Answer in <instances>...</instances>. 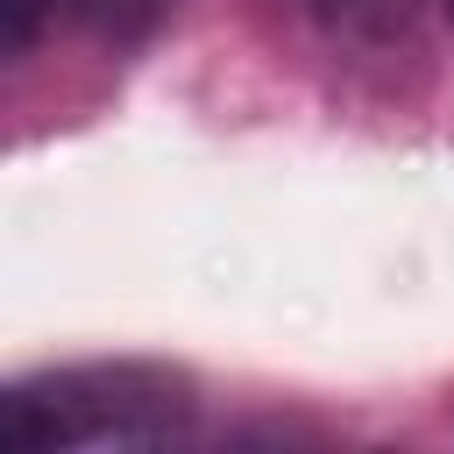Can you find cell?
<instances>
[{
    "label": "cell",
    "instance_id": "obj_1",
    "mask_svg": "<svg viewBox=\"0 0 454 454\" xmlns=\"http://www.w3.org/2000/svg\"><path fill=\"white\" fill-rule=\"evenodd\" d=\"M177 390L142 369H71L50 383H21L7 397V440L14 447H64V440H128L170 426Z\"/></svg>",
    "mask_w": 454,
    "mask_h": 454
},
{
    "label": "cell",
    "instance_id": "obj_2",
    "mask_svg": "<svg viewBox=\"0 0 454 454\" xmlns=\"http://www.w3.org/2000/svg\"><path fill=\"white\" fill-rule=\"evenodd\" d=\"M156 7H163V0H92V14H99L106 28H142Z\"/></svg>",
    "mask_w": 454,
    "mask_h": 454
},
{
    "label": "cell",
    "instance_id": "obj_3",
    "mask_svg": "<svg viewBox=\"0 0 454 454\" xmlns=\"http://www.w3.org/2000/svg\"><path fill=\"white\" fill-rule=\"evenodd\" d=\"M35 7H43V0H7V21H14V35H28V21H35Z\"/></svg>",
    "mask_w": 454,
    "mask_h": 454
},
{
    "label": "cell",
    "instance_id": "obj_4",
    "mask_svg": "<svg viewBox=\"0 0 454 454\" xmlns=\"http://www.w3.org/2000/svg\"><path fill=\"white\" fill-rule=\"evenodd\" d=\"M447 21H454V0H447Z\"/></svg>",
    "mask_w": 454,
    "mask_h": 454
}]
</instances>
